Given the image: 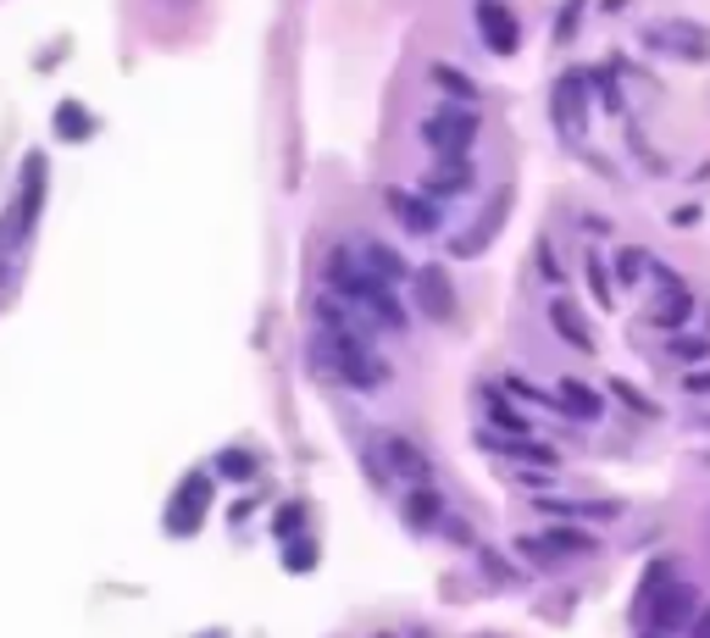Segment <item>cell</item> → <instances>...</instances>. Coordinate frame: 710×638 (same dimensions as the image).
I'll return each instance as SVG.
<instances>
[{
    "label": "cell",
    "mask_w": 710,
    "mask_h": 638,
    "mask_svg": "<svg viewBox=\"0 0 710 638\" xmlns=\"http://www.w3.org/2000/svg\"><path fill=\"white\" fill-rule=\"evenodd\" d=\"M322 278H328V289L339 300H350L373 328H383V333H405L411 328V311L394 300V284H383L355 250H328L322 255Z\"/></svg>",
    "instance_id": "6da1fadb"
},
{
    "label": "cell",
    "mask_w": 710,
    "mask_h": 638,
    "mask_svg": "<svg viewBox=\"0 0 710 638\" xmlns=\"http://www.w3.org/2000/svg\"><path fill=\"white\" fill-rule=\"evenodd\" d=\"M311 367L344 389H383L389 384V361L373 350V344H350V339H311Z\"/></svg>",
    "instance_id": "7a4b0ae2"
},
{
    "label": "cell",
    "mask_w": 710,
    "mask_h": 638,
    "mask_svg": "<svg viewBox=\"0 0 710 638\" xmlns=\"http://www.w3.org/2000/svg\"><path fill=\"white\" fill-rule=\"evenodd\" d=\"M367 467H373L378 483H389V478H405L411 489H416V483H433V462H427V449L411 444L405 433H383L378 449L367 455Z\"/></svg>",
    "instance_id": "3957f363"
},
{
    "label": "cell",
    "mask_w": 710,
    "mask_h": 638,
    "mask_svg": "<svg viewBox=\"0 0 710 638\" xmlns=\"http://www.w3.org/2000/svg\"><path fill=\"white\" fill-rule=\"evenodd\" d=\"M478 112L472 106H438L433 117H422V145L433 150V156H472V145H478Z\"/></svg>",
    "instance_id": "277c9868"
},
{
    "label": "cell",
    "mask_w": 710,
    "mask_h": 638,
    "mask_svg": "<svg viewBox=\"0 0 710 638\" xmlns=\"http://www.w3.org/2000/svg\"><path fill=\"white\" fill-rule=\"evenodd\" d=\"M45 184H50V178H45V156L34 150V156L23 161V184H18V201L7 206L12 217L0 223V239H7V244H23V239L34 233V223H39V212H45Z\"/></svg>",
    "instance_id": "5b68a950"
},
{
    "label": "cell",
    "mask_w": 710,
    "mask_h": 638,
    "mask_svg": "<svg viewBox=\"0 0 710 638\" xmlns=\"http://www.w3.org/2000/svg\"><path fill=\"white\" fill-rule=\"evenodd\" d=\"M383 206H389V217H394L405 233H416V239H433V233L444 228L438 201H427L422 190H400V184H389V190H383Z\"/></svg>",
    "instance_id": "8992f818"
},
{
    "label": "cell",
    "mask_w": 710,
    "mask_h": 638,
    "mask_svg": "<svg viewBox=\"0 0 710 638\" xmlns=\"http://www.w3.org/2000/svg\"><path fill=\"white\" fill-rule=\"evenodd\" d=\"M639 611L655 622V627H688L694 622V589L688 583H655V589H639Z\"/></svg>",
    "instance_id": "52a82bcc"
},
{
    "label": "cell",
    "mask_w": 710,
    "mask_h": 638,
    "mask_svg": "<svg viewBox=\"0 0 710 638\" xmlns=\"http://www.w3.org/2000/svg\"><path fill=\"white\" fill-rule=\"evenodd\" d=\"M478 184V167L472 156H433V167L422 172V195L427 201H456Z\"/></svg>",
    "instance_id": "ba28073f"
},
{
    "label": "cell",
    "mask_w": 710,
    "mask_h": 638,
    "mask_svg": "<svg viewBox=\"0 0 710 638\" xmlns=\"http://www.w3.org/2000/svg\"><path fill=\"white\" fill-rule=\"evenodd\" d=\"M478 34L494 56H516L522 50V23L505 0H478Z\"/></svg>",
    "instance_id": "9c48e42d"
},
{
    "label": "cell",
    "mask_w": 710,
    "mask_h": 638,
    "mask_svg": "<svg viewBox=\"0 0 710 638\" xmlns=\"http://www.w3.org/2000/svg\"><path fill=\"white\" fill-rule=\"evenodd\" d=\"M550 112H556V123L566 128V134H583V123H588V72H561L556 78V95H550Z\"/></svg>",
    "instance_id": "30bf717a"
},
{
    "label": "cell",
    "mask_w": 710,
    "mask_h": 638,
    "mask_svg": "<svg viewBox=\"0 0 710 638\" xmlns=\"http://www.w3.org/2000/svg\"><path fill=\"white\" fill-rule=\"evenodd\" d=\"M411 289H416L422 317H433V322H450L456 317V284L444 278V266H416L411 272Z\"/></svg>",
    "instance_id": "8fae6325"
},
{
    "label": "cell",
    "mask_w": 710,
    "mask_h": 638,
    "mask_svg": "<svg viewBox=\"0 0 710 638\" xmlns=\"http://www.w3.org/2000/svg\"><path fill=\"white\" fill-rule=\"evenodd\" d=\"M206 505H211V478L206 472H195L184 489L172 494V511H167V527L172 533H195L201 522H206Z\"/></svg>",
    "instance_id": "7c38bea8"
},
{
    "label": "cell",
    "mask_w": 710,
    "mask_h": 638,
    "mask_svg": "<svg viewBox=\"0 0 710 638\" xmlns=\"http://www.w3.org/2000/svg\"><path fill=\"white\" fill-rule=\"evenodd\" d=\"M355 255H362V261H367V266L378 272L383 284H405L411 272H416V266H411V261H405V255H400L394 244H383V239H367V233L355 239Z\"/></svg>",
    "instance_id": "4fadbf2b"
},
{
    "label": "cell",
    "mask_w": 710,
    "mask_h": 638,
    "mask_svg": "<svg viewBox=\"0 0 710 638\" xmlns=\"http://www.w3.org/2000/svg\"><path fill=\"white\" fill-rule=\"evenodd\" d=\"M505 206H511V190H500V195H494V206L478 217V228H472V233L450 239V255H478V250H483V244H489V239L505 228Z\"/></svg>",
    "instance_id": "5bb4252c"
},
{
    "label": "cell",
    "mask_w": 710,
    "mask_h": 638,
    "mask_svg": "<svg viewBox=\"0 0 710 638\" xmlns=\"http://www.w3.org/2000/svg\"><path fill=\"white\" fill-rule=\"evenodd\" d=\"M550 328H556V333H561L572 350H583V355H588V350H599V344H594V328H588V317H583L572 300H561V295L550 300Z\"/></svg>",
    "instance_id": "9a60e30c"
},
{
    "label": "cell",
    "mask_w": 710,
    "mask_h": 638,
    "mask_svg": "<svg viewBox=\"0 0 710 638\" xmlns=\"http://www.w3.org/2000/svg\"><path fill=\"white\" fill-rule=\"evenodd\" d=\"M539 511H545V516H588V522H610L621 505H616V500H550V494H539Z\"/></svg>",
    "instance_id": "2e32d148"
},
{
    "label": "cell",
    "mask_w": 710,
    "mask_h": 638,
    "mask_svg": "<svg viewBox=\"0 0 710 638\" xmlns=\"http://www.w3.org/2000/svg\"><path fill=\"white\" fill-rule=\"evenodd\" d=\"M556 406H561V411H572V417H583V422H594L605 400H599L588 384H577V378H561V384H556Z\"/></svg>",
    "instance_id": "e0dca14e"
},
{
    "label": "cell",
    "mask_w": 710,
    "mask_h": 638,
    "mask_svg": "<svg viewBox=\"0 0 710 638\" xmlns=\"http://www.w3.org/2000/svg\"><path fill=\"white\" fill-rule=\"evenodd\" d=\"M427 78L444 89V95H456L461 106H478V83H472V72H461V67H450V61H433Z\"/></svg>",
    "instance_id": "ac0fdd59"
},
{
    "label": "cell",
    "mask_w": 710,
    "mask_h": 638,
    "mask_svg": "<svg viewBox=\"0 0 710 638\" xmlns=\"http://www.w3.org/2000/svg\"><path fill=\"white\" fill-rule=\"evenodd\" d=\"M688 311H694V295L688 289H677V284H666V295L644 311L655 328H677V322H688Z\"/></svg>",
    "instance_id": "d6986e66"
},
{
    "label": "cell",
    "mask_w": 710,
    "mask_h": 638,
    "mask_svg": "<svg viewBox=\"0 0 710 638\" xmlns=\"http://www.w3.org/2000/svg\"><path fill=\"white\" fill-rule=\"evenodd\" d=\"M56 134L78 145V139H89V134H95V117H89L78 101H61V106H56Z\"/></svg>",
    "instance_id": "ffe728a7"
},
{
    "label": "cell",
    "mask_w": 710,
    "mask_h": 638,
    "mask_svg": "<svg viewBox=\"0 0 710 638\" xmlns=\"http://www.w3.org/2000/svg\"><path fill=\"white\" fill-rule=\"evenodd\" d=\"M405 516H411L416 527H433V522H444V505H438V494H433L427 483H416V489L405 494Z\"/></svg>",
    "instance_id": "44dd1931"
},
{
    "label": "cell",
    "mask_w": 710,
    "mask_h": 638,
    "mask_svg": "<svg viewBox=\"0 0 710 638\" xmlns=\"http://www.w3.org/2000/svg\"><path fill=\"white\" fill-rule=\"evenodd\" d=\"M644 272H650V255H644L639 244L616 250V278H621V284H644Z\"/></svg>",
    "instance_id": "7402d4cb"
},
{
    "label": "cell",
    "mask_w": 710,
    "mask_h": 638,
    "mask_svg": "<svg viewBox=\"0 0 710 638\" xmlns=\"http://www.w3.org/2000/svg\"><path fill=\"white\" fill-rule=\"evenodd\" d=\"M545 538L556 544V556H588V550H594V538H588V533H572V527H550Z\"/></svg>",
    "instance_id": "603a6c76"
},
{
    "label": "cell",
    "mask_w": 710,
    "mask_h": 638,
    "mask_svg": "<svg viewBox=\"0 0 710 638\" xmlns=\"http://www.w3.org/2000/svg\"><path fill=\"white\" fill-rule=\"evenodd\" d=\"M583 272H588V289H594V300H599V306H616V300H610V272H605V261H599V255H588V261H583Z\"/></svg>",
    "instance_id": "cb8c5ba5"
},
{
    "label": "cell",
    "mask_w": 710,
    "mask_h": 638,
    "mask_svg": "<svg viewBox=\"0 0 710 638\" xmlns=\"http://www.w3.org/2000/svg\"><path fill=\"white\" fill-rule=\"evenodd\" d=\"M516 550H522L527 561H539V567H561V556H556L550 538H516Z\"/></svg>",
    "instance_id": "d4e9b609"
},
{
    "label": "cell",
    "mask_w": 710,
    "mask_h": 638,
    "mask_svg": "<svg viewBox=\"0 0 710 638\" xmlns=\"http://www.w3.org/2000/svg\"><path fill=\"white\" fill-rule=\"evenodd\" d=\"M577 23H583V0H566L561 18H556V39H561V45H566V39H577Z\"/></svg>",
    "instance_id": "484cf974"
},
{
    "label": "cell",
    "mask_w": 710,
    "mask_h": 638,
    "mask_svg": "<svg viewBox=\"0 0 710 638\" xmlns=\"http://www.w3.org/2000/svg\"><path fill=\"white\" fill-rule=\"evenodd\" d=\"M666 350H672L677 361H705V355H710V344H705V339H688V333H677Z\"/></svg>",
    "instance_id": "4316f807"
},
{
    "label": "cell",
    "mask_w": 710,
    "mask_h": 638,
    "mask_svg": "<svg viewBox=\"0 0 710 638\" xmlns=\"http://www.w3.org/2000/svg\"><path fill=\"white\" fill-rule=\"evenodd\" d=\"M317 561V550H311V544H289V572H306Z\"/></svg>",
    "instance_id": "83f0119b"
},
{
    "label": "cell",
    "mask_w": 710,
    "mask_h": 638,
    "mask_svg": "<svg viewBox=\"0 0 710 638\" xmlns=\"http://www.w3.org/2000/svg\"><path fill=\"white\" fill-rule=\"evenodd\" d=\"M610 389H616V395H621V400H628V406H633V411H644V417H650V411H655V406H650V400H644V395H639V389H633V384H610Z\"/></svg>",
    "instance_id": "f1b7e54d"
},
{
    "label": "cell",
    "mask_w": 710,
    "mask_h": 638,
    "mask_svg": "<svg viewBox=\"0 0 710 638\" xmlns=\"http://www.w3.org/2000/svg\"><path fill=\"white\" fill-rule=\"evenodd\" d=\"M222 472H239V478H250V472H255V462H250V455H239V449H233V455H222Z\"/></svg>",
    "instance_id": "f546056e"
},
{
    "label": "cell",
    "mask_w": 710,
    "mask_h": 638,
    "mask_svg": "<svg viewBox=\"0 0 710 638\" xmlns=\"http://www.w3.org/2000/svg\"><path fill=\"white\" fill-rule=\"evenodd\" d=\"M683 389H688V395H710V367L688 373V378H683Z\"/></svg>",
    "instance_id": "4dcf8cb0"
},
{
    "label": "cell",
    "mask_w": 710,
    "mask_h": 638,
    "mask_svg": "<svg viewBox=\"0 0 710 638\" xmlns=\"http://www.w3.org/2000/svg\"><path fill=\"white\" fill-rule=\"evenodd\" d=\"M295 527H300V505H284L278 511V533H295Z\"/></svg>",
    "instance_id": "1f68e13d"
},
{
    "label": "cell",
    "mask_w": 710,
    "mask_h": 638,
    "mask_svg": "<svg viewBox=\"0 0 710 638\" xmlns=\"http://www.w3.org/2000/svg\"><path fill=\"white\" fill-rule=\"evenodd\" d=\"M688 633H694V638H710V605L694 611V627H688Z\"/></svg>",
    "instance_id": "d6a6232c"
},
{
    "label": "cell",
    "mask_w": 710,
    "mask_h": 638,
    "mask_svg": "<svg viewBox=\"0 0 710 638\" xmlns=\"http://www.w3.org/2000/svg\"><path fill=\"white\" fill-rule=\"evenodd\" d=\"M516 483H522V489H550V483H556V478H550V472H522V478H516Z\"/></svg>",
    "instance_id": "836d02e7"
},
{
    "label": "cell",
    "mask_w": 710,
    "mask_h": 638,
    "mask_svg": "<svg viewBox=\"0 0 710 638\" xmlns=\"http://www.w3.org/2000/svg\"><path fill=\"white\" fill-rule=\"evenodd\" d=\"M378 638H400V633H378Z\"/></svg>",
    "instance_id": "e575fe53"
},
{
    "label": "cell",
    "mask_w": 710,
    "mask_h": 638,
    "mask_svg": "<svg viewBox=\"0 0 710 638\" xmlns=\"http://www.w3.org/2000/svg\"><path fill=\"white\" fill-rule=\"evenodd\" d=\"M206 638H222V633H206Z\"/></svg>",
    "instance_id": "d590c367"
}]
</instances>
